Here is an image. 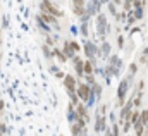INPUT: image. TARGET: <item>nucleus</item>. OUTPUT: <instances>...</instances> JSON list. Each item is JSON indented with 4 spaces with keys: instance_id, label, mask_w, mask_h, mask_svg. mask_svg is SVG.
I'll return each mask as SVG.
<instances>
[{
    "instance_id": "obj_27",
    "label": "nucleus",
    "mask_w": 148,
    "mask_h": 136,
    "mask_svg": "<svg viewBox=\"0 0 148 136\" xmlns=\"http://www.w3.org/2000/svg\"><path fill=\"white\" fill-rule=\"evenodd\" d=\"M143 55H148V47L145 48V50H143Z\"/></svg>"
},
{
    "instance_id": "obj_17",
    "label": "nucleus",
    "mask_w": 148,
    "mask_h": 136,
    "mask_svg": "<svg viewBox=\"0 0 148 136\" xmlns=\"http://www.w3.org/2000/svg\"><path fill=\"white\" fill-rule=\"evenodd\" d=\"M129 71H131L129 74H131V76H134V74H136V71H138V66H136V64H131V66H129Z\"/></svg>"
},
{
    "instance_id": "obj_24",
    "label": "nucleus",
    "mask_w": 148,
    "mask_h": 136,
    "mask_svg": "<svg viewBox=\"0 0 148 136\" xmlns=\"http://www.w3.org/2000/svg\"><path fill=\"white\" fill-rule=\"evenodd\" d=\"M117 43H119V47L122 48V47H124V38H122V36H119V40H117Z\"/></svg>"
},
{
    "instance_id": "obj_14",
    "label": "nucleus",
    "mask_w": 148,
    "mask_h": 136,
    "mask_svg": "<svg viewBox=\"0 0 148 136\" xmlns=\"http://www.w3.org/2000/svg\"><path fill=\"white\" fill-rule=\"evenodd\" d=\"M73 12L76 16H84V14H86L84 7H76V5H73Z\"/></svg>"
},
{
    "instance_id": "obj_26",
    "label": "nucleus",
    "mask_w": 148,
    "mask_h": 136,
    "mask_svg": "<svg viewBox=\"0 0 148 136\" xmlns=\"http://www.w3.org/2000/svg\"><path fill=\"white\" fill-rule=\"evenodd\" d=\"M55 76H57V78H66V76H64V72H62V71H59V72H57V74H55Z\"/></svg>"
},
{
    "instance_id": "obj_7",
    "label": "nucleus",
    "mask_w": 148,
    "mask_h": 136,
    "mask_svg": "<svg viewBox=\"0 0 148 136\" xmlns=\"http://www.w3.org/2000/svg\"><path fill=\"white\" fill-rule=\"evenodd\" d=\"M64 86H66L67 90H71V91H74V88L77 86V84H76V79H74V76H71V74H67V76L64 78Z\"/></svg>"
},
{
    "instance_id": "obj_13",
    "label": "nucleus",
    "mask_w": 148,
    "mask_h": 136,
    "mask_svg": "<svg viewBox=\"0 0 148 136\" xmlns=\"http://www.w3.org/2000/svg\"><path fill=\"white\" fill-rule=\"evenodd\" d=\"M77 115L88 119V114H86V107H84V105H79V107H77ZM79 117H77V119H79Z\"/></svg>"
},
{
    "instance_id": "obj_29",
    "label": "nucleus",
    "mask_w": 148,
    "mask_h": 136,
    "mask_svg": "<svg viewBox=\"0 0 148 136\" xmlns=\"http://www.w3.org/2000/svg\"><path fill=\"white\" fill-rule=\"evenodd\" d=\"M114 2H115V3H119V2H121V0H114Z\"/></svg>"
},
{
    "instance_id": "obj_28",
    "label": "nucleus",
    "mask_w": 148,
    "mask_h": 136,
    "mask_svg": "<svg viewBox=\"0 0 148 136\" xmlns=\"http://www.w3.org/2000/svg\"><path fill=\"white\" fill-rule=\"evenodd\" d=\"M2 109H3V102H0V110H2Z\"/></svg>"
},
{
    "instance_id": "obj_3",
    "label": "nucleus",
    "mask_w": 148,
    "mask_h": 136,
    "mask_svg": "<svg viewBox=\"0 0 148 136\" xmlns=\"http://www.w3.org/2000/svg\"><path fill=\"white\" fill-rule=\"evenodd\" d=\"M90 93H91V86H88V84H79V86H77V95H79V98L84 103L88 102Z\"/></svg>"
},
{
    "instance_id": "obj_23",
    "label": "nucleus",
    "mask_w": 148,
    "mask_h": 136,
    "mask_svg": "<svg viewBox=\"0 0 148 136\" xmlns=\"http://www.w3.org/2000/svg\"><path fill=\"white\" fill-rule=\"evenodd\" d=\"M71 47L74 48V52H77V50H79V45H77L76 41H71Z\"/></svg>"
},
{
    "instance_id": "obj_4",
    "label": "nucleus",
    "mask_w": 148,
    "mask_h": 136,
    "mask_svg": "<svg viewBox=\"0 0 148 136\" xmlns=\"http://www.w3.org/2000/svg\"><path fill=\"white\" fill-rule=\"evenodd\" d=\"M105 30H107V19H105V16H103V14H100V16H98V19H97V31H98L100 36H103V34L107 33Z\"/></svg>"
},
{
    "instance_id": "obj_5",
    "label": "nucleus",
    "mask_w": 148,
    "mask_h": 136,
    "mask_svg": "<svg viewBox=\"0 0 148 136\" xmlns=\"http://www.w3.org/2000/svg\"><path fill=\"white\" fill-rule=\"evenodd\" d=\"M97 122H95V131L97 133H100V131H103L105 129V119H103V114L98 110V114H97Z\"/></svg>"
},
{
    "instance_id": "obj_12",
    "label": "nucleus",
    "mask_w": 148,
    "mask_h": 136,
    "mask_svg": "<svg viewBox=\"0 0 148 136\" xmlns=\"http://www.w3.org/2000/svg\"><path fill=\"white\" fill-rule=\"evenodd\" d=\"M53 55H55V57H57L60 62H66V60H67V59H66V55H64V54H62L59 48H55V50H53Z\"/></svg>"
},
{
    "instance_id": "obj_18",
    "label": "nucleus",
    "mask_w": 148,
    "mask_h": 136,
    "mask_svg": "<svg viewBox=\"0 0 148 136\" xmlns=\"http://www.w3.org/2000/svg\"><path fill=\"white\" fill-rule=\"evenodd\" d=\"M86 81H88L91 86H93V84H97V83H95V78H93V74H88V76H86Z\"/></svg>"
},
{
    "instance_id": "obj_10",
    "label": "nucleus",
    "mask_w": 148,
    "mask_h": 136,
    "mask_svg": "<svg viewBox=\"0 0 148 136\" xmlns=\"http://www.w3.org/2000/svg\"><path fill=\"white\" fill-rule=\"evenodd\" d=\"M93 66H95V64H93L91 60H86V62H84V74H86V76H88V74H93Z\"/></svg>"
},
{
    "instance_id": "obj_15",
    "label": "nucleus",
    "mask_w": 148,
    "mask_h": 136,
    "mask_svg": "<svg viewBox=\"0 0 148 136\" xmlns=\"http://www.w3.org/2000/svg\"><path fill=\"white\" fill-rule=\"evenodd\" d=\"M67 93L71 97V103L73 105H77V95H74V91H71V90H67Z\"/></svg>"
},
{
    "instance_id": "obj_11",
    "label": "nucleus",
    "mask_w": 148,
    "mask_h": 136,
    "mask_svg": "<svg viewBox=\"0 0 148 136\" xmlns=\"http://www.w3.org/2000/svg\"><path fill=\"white\" fill-rule=\"evenodd\" d=\"M109 52H110V45H109V43H103V47H102V50H100V55H102V57H107Z\"/></svg>"
},
{
    "instance_id": "obj_30",
    "label": "nucleus",
    "mask_w": 148,
    "mask_h": 136,
    "mask_svg": "<svg viewBox=\"0 0 148 136\" xmlns=\"http://www.w3.org/2000/svg\"><path fill=\"white\" fill-rule=\"evenodd\" d=\"M81 136H86V133H83V135H81Z\"/></svg>"
},
{
    "instance_id": "obj_2",
    "label": "nucleus",
    "mask_w": 148,
    "mask_h": 136,
    "mask_svg": "<svg viewBox=\"0 0 148 136\" xmlns=\"http://www.w3.org/2000/svg\"><path fill=\"white\" fill-rule=\"evenodd\" d=\"M41 10H45V12H48V14H53L55 17H62V12H60L57 7H53V3H52L50 0H43V2H41Z\"/></svg>"
},
{
    "instance_id": "obj_6",
    "label": "nucleus",
    "mask_w": 148,
    "mask_h": 136,
    "mask_svg": "<svg viewBox=\"0 0 148 136\" xmlns=\"http://www.w3.org/2000/svg\"><path fill=\"white\" fill-rule=\"evenodd\" d=\"M84 54L88 55V59H95V55H97V47H95L91 41H86V43H84Z\"/></svg>"
},
{
    "instance_id": "obj_22",
    "label": "nucleus",
    "mask_w": 148,
    "mask_h": 136,
    "mask_svg": "<svg viewBox=\"0 0 148 136\" xmlns=\"http://www.w3.org/2000/svg\"><path fill=\"white\" fill-rule=\"evenodd\" d=\"M109 10H110V14H114V16H115V12H117L115 7H114V3H109Z\"/></svg>"
},
{
    "instance_id": "obj_21",
    "label": "nucleus",
    "mask_w": 148,
    "mask_h": 136,
    "mask_svg": "<svg viewBox=\"0 0 148 136\" xmlns=\"http://www.w3.org/2000/svg\"><path fill=\"white\" fill-rule=\"evenodd\" d=\"M134 17H136V19H143V10H141V7L136 10V16H134Z\"/></svg>"
},
{
    "instance_id": "obj_16",
    "label": "nucleus",
    "mask_w": 148,
    "mask_h": 136,
    "mask_svg": "<svg viewBox=\"0 0 148 136\" xmlns=\"http://www.w3.org/2000/svg\"><path fill=\"white\" fill-rule=\"evenodd\" d=\"M43 54H45V57H47V59H52V57H53V54L48 50V45H45V47H43Z\"/></svg>"
},
{
    "instance_id": "obj_25",
    "label": "nucleus",
    "mask_w": 148,
    "mask_h": 136,
    "mask_svg": "<svg viewBox=\"0 0 148 136\" xmlns=\"http://www.w3.org/2000/svg\"><path fill=\"white\" fill-rule=\"evenodd\" d=\"M134 19H136V17H133V16H129V17H127V23H129V24H133V23H134Z\"/></svg>"
},
{
    "instance_id": "obj_19",
    "label": "nucleus",
    "mask_w": 148,
    "mask_h": 136,
    "mask_svg": "<svg viewBox=\"0 0 148 136\" xmlns=\"http://www.w3.org/2000/svg\"><path fill=\"white\" fill-rule=\"evenodd\" d=\"M81 33L84 34V36H88V24H86V23H83V26H81Z\"/></svg>"
},
{
    "instance_id": "obj_1",
    "label": "nucleus",
    "mask_w": 148,
    "mask_h": 136,
    "mask_svg": "<svg viewBox=\"0 0 148 136\" xmlns=\"http://www.w3.org/2000/svg\"><path fill=\"white\" fill-rule=\"evenodd\" d=\"M129 84V78H126V79H122L121 81V84H119V91H117V98H119V105H122L124 103V100H126V91H127V86Z\"/></svg>"
},
{
    "instance_id": "obj_8",
    "label": "nucleus",
    "mask_w": 148,
    "mask_h": 136,
    "mask_svg": "<svg viewBox=\"0 0 148 136\" xmlns=\"http://www.w3.org/2000/svg\"><path fill=\"white\" fill-rule=\"evenodd\" d=\"M40 17H41L47 24H57V21H55V16H53V14H48V12H45V10H43V14H40Z\"/></svg>"
},
{
    "instance_id": "obj_9",
    "label": "nucleus",
    "mask_w": 148,
    "mask_h": 136,
    "mask_svg": "<svg viewBox=\"0 0 148 136\" xmlns=\"http://www.w3.org/2000/svg\"><path fill=\"white\" fill-rule=\"evenodd\" d=\"M73 60H74V64H76V72H77V76H83V74H84V64H83V60H81L79 57H74Z\"/></svg>"
},
{
    "instance_id": "obj_20",
    "label": "nucleus",
    "mask_w": 148,
    "mask_h": 136,
    "mask_svg": "<svg viewBox=\"0 0 148 136\" xmlns=\"http://www.w3.org/2000/svg\"><path fill=\"white\" fill-rule=\"evenodd\" d=\"M73 5H76V7H84V0H73Z\"/></svg>"
},
{
    "instance_id": "obj_31",
    "label": "nucleus",
    "mask_w": 148,
    "mask_h": 136,
    "mask_svg": "<svg viewBox=\"0 0 148 136\" xmlns=\"http://www.w3.org/2000/svg\"><path fill=\"white\" fill-rule=\"evenodd\" d=\"M102 2H109V0H102Z\"/></svg>"
}]
</instances>
